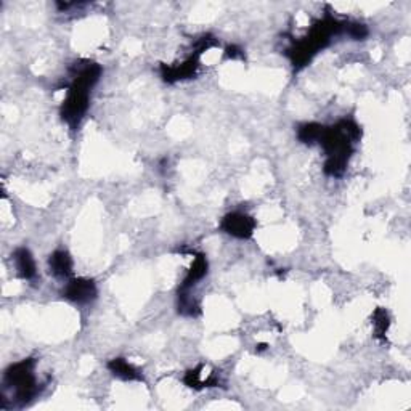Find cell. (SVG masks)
<instances>
[{"mask_svg":"<svg viewBox=\"0 0 411 411\" xmlns=\"http://www.w3.org/2000/svg\"><path fill=\"white\" fill-rule=\"evenodd\" d=\"M362 135L360 127L351 119H344L333 127H324L320 145L323 146L326 162L324 174L331 177H341L346 172L348 157L352 155V145Z\"/></svg>","mask_w":411,"mask_h":411,"instance_id":"1","label":"cell"},{"mask_svg":"<svg viewBox=\"0 0 411 411\" xmlns=\"http://www.w3.org/2000/svg\"><path fill=\"white\" fill-rule=\"evenodd\" d=\"M100 76H102V66L92 61L76 66L73 84L69 85L68 95L61 107V118L73 129L79 126L87 113L90 90L98 82Z\"/></svg>","mask_w":411,"mask_h":411,"instance_id":"2","label":"cell"},{"mask_svg":"<svg viewBox=\"0 0 411 411\" xmlns=\"http://www.w3.org/2000/svg\"><path fill=\"white\" fill-rule=\"evenodd\" d=\"M344 31V23L337 21L336 18L326 15L323 20H318L315 23L309 36H305L302 41L294 44L288 50V56L296 68H302L318 54L320 50L324 49L331 41V36L339 34Z\"/></svg>","mask_w":411,"mask_h":411,"instance_id":"3","label":"cell"},{"mask_svg":"<svg viewBox=\"0 0 411 411\" xmlns=\"http://www.w3.org/2000/svg\"><path fill=\"white\" fill-rule=\"evenodd\" d=\"M36 360L27 358L7 368L3 381L8 387L15 389L16 399L21 401L31 400L37 394V382L34 376Z\"/></svg>","mask_w":411,"mask_h":411,"instance_id":"4","label":"cell"},{"mask_svg":"<svg viewBox=\"0 0 411 411\" xmlns=\"http://www.w3.org/2000/svg\"><path fill=\"white\" fill-rule=\"evenodd\" d=\"M221 227L228 235L240 238V240H247V238L254 235L256 221L251 216H247V214L232 212L223 217Z\"/></svg>","mask_w":411,"mask_h":411,"instance_id":"5","label":"cell"},{"mask_svg":"<svg viewBox=\"0 0 411 411\" xmlns=\"http://www.w3.org/2000/svg\"><path fill=\"white\" fill-rule=\"evenodd\" d=\"M98 291L93 280L71 278L63 288V298L74 304H89L97 298Z\"/></svg>","mask_w":411,"mask_h":411,"instance_id":"6","label":"cell"},{"mask_svg":"<svg viewBox=\"0 0 411 411\" xmlns=\"http://www.w3.org/2000/svg\"><path fill=\"white\" fill-rule=\"evenodd\" d=\"M198 66H199L198 55H195L186 61H184L181 65L162 66L161 74H162V78H164V80H167V82H177V80L193 78V76L196 74V71H198Z\"/></svg>","mask_w":411,"mask_h":411,"instance_id":"7","label":"cell"},{"mask_svg":"<svg viewBox=\"0 0 411 411\" xmlns=\"http://www.w3.org/2000/svg\"><path fill=\"white\" fill-rule=\"evenodd\" d=\"M13 262H15V269L18 275H20L23 280L36 278V260L27 247H18V249L13 252Z\"/></svg>","mask_w":411,"mask_h":411,"instance_id":"8","label":"cell"},{"mask_svg":"<svg viewBox=\"0 0 411 411\" xmlns=\"http://www.w3.org/2000/svg\"><path fill=\"white\" fill-rule=\"evenodd\" d=\"M49 269L50 274L56 278H69L73 274V259H71L69 252L63 249L55 251L49 259Z\"/></svg>","mask_w":411,"mask_h":411,"instance_id":"9","label":"cell"},{"mask_svg":"<svg viewBox=\"0 0 411 411\" xmlns=\"http://www.w3.org/2000/svg\"><path fill=\"white\" fill-rule=\"evenodd\" d=\"M208 274V260H206L204 256H198L191 265V269L186 274L184 283H181L179 291H190L193 286L201 281Z\"/></svg>","mask_w":411,"mask_h":411,"instance_id":"10","label":"cell"},{"mask_svg":"<svg viewBox=\"0 0 411 411\" xmlns=\"http://www.w3.org/2000/svg\"><path fill=\"white\" fill-rule=\"evenodd\" d=\"M108 370L113 373L114 376L121 377L124 381H142V375L135 370L131 363L124 358H113L111 362L108 363Z\"/></svg>","mask_w":411,"mask_h":411,"instance_id":"11","label":"cell"},{"mask_svg":"<svg viewBox=\"0 0 411 411\" xmlns=\"http://www.w3.org/2000/svg\"><path fill=\"white\" fill-rule=\"evenodd\" d=\"M323 129L324 127L317 122H305L298 127V138L304 145H313V143L320 142Z\"/></svg>","mask_w":411,"mask_h":411,"instance_id":"12","label":"cell"},{"mask_svg":"<svg viewBox=\"0 0 411 411\" xmlns=\"http://www.w3.org/2000/svg\"><path fill=\"white\" fill-rule=\"evenodd\" d=\"M373 324H375L376 337L384 339L387 329H389V315L384 309H377L373 315Z\"/></svg>","mask_w":411,"mask_h":411,"instance_id":"13","label":"cell"},{"mask_svg":"<svg viewBox=\"0 0 411 411\" xmlns=\"http://www.w3.org/2000/svg\"><path fill=\"white\" fill-rule=\"evenodd\" d=\"M344 32L355 41H363L368 36V27L362 23H344Z\"/></svg>","mask_w":411,"mask_h":411,"instance_id":"14","label":"cell"}]
</instances>
